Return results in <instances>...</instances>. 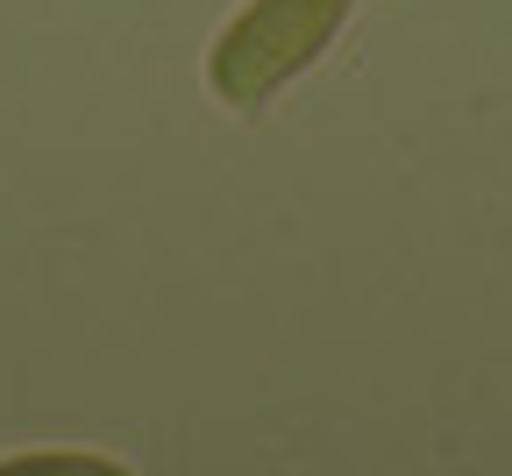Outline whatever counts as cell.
Here are the masks:
<instances>
[{
  "mask_svg": "<svg viewBox=\"0 0 512 476\" xmlns=\"http://www.w3.org/2000/svg\"><path fill=\"white\" fill-rule=\"evenodd\" d=\"M349 15H356V0H249L207 50L214 100L235 114L271 107L299 72H313L328 57V43L342 36Z\"/></svg>",
  "mask_w": 512,
  "mask_h": 476,
  "instance_id": "6da1fadb",
  "label": "cell"
},
{
  "mask_svg": "<svg viewBox=\"0 0 512 476\" xmlns=\"http://www.w3.org/2000/svg\"><path fill=\"white\" fill-rule=\"evenodd\" d=\"M0 476H136V469L93 448H36V455H0Z\"/></svg>",
  "mask_w": 512,
  "mask_h": 476,
  "instance_id": "7a4b0ae2",
  "label": "cell"
}]
</instances>
